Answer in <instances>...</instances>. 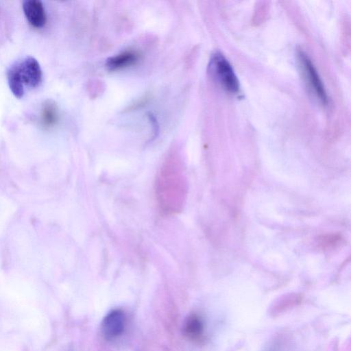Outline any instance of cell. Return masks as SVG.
I'll use <instances>...</instances> for the list:
<instances>
[{
	"mask_svg": "<svg viewBox=\"0 0 351 351\" xmlns=\"http://www.w3.org/2000/svg\"><path fill=\"white\" fill-rule=\"evenodd\" d=\"M25 16L30 25L34 28H42L47 23V14L42 1L25 0L23 2Z\"/></svg>",
	"mask_w": 351,
	"mask_h": 351,
	"instance_id": "cell-6",
	"label": "cell"
},
{
	"mask_svg": "<svg viewBox=\"0 0 351 351\" xmlns=\"http://www.w3.org/2000/svg\"><path fill=\"white\" fill-rule=\"evenodd\" d=\"M297 57L303 76L313 93L323 103H327V95L316 69L308 56L298 51Z\"/></svg>",
	"mask_w": 351,
	"mask_h": 351,
	"instance_id": "cell-4",
	"label": "cell"
},
{
	"mask_svg": "<svg viewBox=\"0 0 351 351\" xmlns=\"http://www.w3.org/2000/svg\"><path fill=\"white\" fill-rule=\"evenodd\" d=\"M204 325L202 317L196 314L189 315L183 325L184 335L190 340L202 341L204 338Z\"/></svg>",
	"mask_w": 351,
	"mask_h": 351,
	"instance_id": "cell-8",
	"label": "cell"
},
{
	"mask_svg": "<svg viewBox=\"0 0 351 351\" xmlns=\"http://www.w3.org/2000/svg\"><path fill=\"white\" fill-rule=\"evenodd\" d=\"M156 191L162 210L174 213L180 210L184 196V182L181 167L176 162H167L159 171Z\"/></svg>",
	"mask_w": 351,
	"mask_h": 351,
	"instance_id": "cell-1",
	"label": "cell"
},
{
	"mask_svg": "<svg viewBox=\"0 0 351 351\" xmlns=\"http://www.w3.org/2000/svg\"><path fill=\"white\" fill-rule=\"evenodd\" d=\"M125 326V315L121 309H114L110 311L103 319L101 331L107 340L117 338L124 331Z\"/></svg>",
	"mask_w": 351,
	"mask_h": 351,
	"instance_id": "cell-5",
	"label": "cell"
},
{
	"mask_svg": "<svg viewBox=\"0 0 351 351\" xmlns=\"http://www.w3.org/2000/svg\"><path fill=\"white\" fill-rule=\"evenodd\" d=\"M139 58L138 52L132 50L123 51L106 60V66L108 70L115 71L135 64Z\"/></svg>",
	"mask_w": 351,
	"mask_h": 351,
	"instance_id": "cell-9",
	"label": "cell"
},
{
	"mask_svg": "<svg viewBox=\"0 0 351 351\" xmlns=\"http://www.w3.org/2000/svg\"><path fill=\"white\" fill-rule=\"evenodd\" d=\"M213 77L226 90L235 94L239 91L237 77L228 60L219 52L215 53L209 63Z\"/></svg>",
	"mask_w": 351,
	"mask_h": 351,
	"instance_id": "cell-3",
	"label": "cell"
},
{
	"mask_svg": "<svg viewBox=\"0 0 351 351\" xmlns=\"http://www.w3.org/2000/svg\"><path fill=\"white\" fill-rule=\"evenodd\" d=\"M60 119L59 110L56 102L47 99L41 104L39 112V124L45 129H51L56 126Z\"/></svg>",
	"mask_w": 351,
	"mask_h": 351,
	"instance_id": "cell-7",
	"label": "cell"
},
{
	"mask_svg": "<svg viewBox=\"0 0 351 351\" xmlns=\"http://www.w3.org/2000/svg\"><path fill=\"white\" fill-rule=\"evenodd\" d=\"M7 80L12 93L22 98L26 88H36L43 81V71L38 60L27 56L12 64L7 71Z\"/></svg>",
	"mask_w": 351,
	"mask_h": 351,
	"instance_id": "cell-2",
	"label": "cell"
}]
</instances>
